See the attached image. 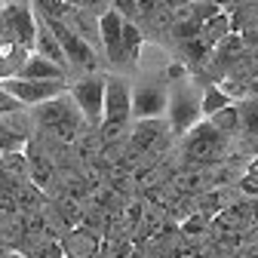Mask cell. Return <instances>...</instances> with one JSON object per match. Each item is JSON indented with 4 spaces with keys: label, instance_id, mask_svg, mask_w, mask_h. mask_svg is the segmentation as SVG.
Listing matches in <instances>:
<instances>
[{
    "label": "cell",
    "instance_id": "3",
    "mask_svg": "<svg viewBox=\"0 0 258 258\" xmlns=\"http://www.w3.org/2000/svg\"><path fill=\"white\" fill-rule=\"evenodd\" d=\"M133 120L129 114V80L126 77H108L105 80V105H102V129L108 139H117L126 123Z\"/></svg>",
    "mask_w": 258,
    "mask_h": 258
},
{
    "label": "cell",
    "instance_id": "11",
    "mask_svg": "<svg viewBox=\"0 0 258 258\" xmlns=\"http://www.w3.org/2000/svg\"><path fill=\"white\" fill-rule=\"evenodd\" d=\"M4 10H7V16H10L16 43H19L25 52H34V40H37V19H34V10L25 7V4H4Z\"/></svg>",
    "mask_w": 258,
    "mask_h": 258
},
{
    "label": "cell",
    "instance_id": "20",
    "mask_svg": "<svg viewBox=\"0 0 258 258\" xmlns=\"http://www.w3.org/2000/svg\"><path fill=\"white\" fill-rule=\"evenodd\" d=\"M237 111H240V129L246 136H255L258 133V114H255V102L252 99H246V102H240L237 105Z\"/></svg>",
    "mask_w": 258,
    "mask_h": 258
},
{
    "label": "cell",
    "instance_id": "21",
    "mask_svg": "<svg viewBox=\"0 0 258 258\" xmlns=\"http://www.w3.org/2000/svg\"><path fill=\"white\" fill-rule=\"evenodd\" d=\"M181 49L187 52V61H190V64H203V61L212 55V49H209V46H203L197 37H194V40H184V43H181Z\"/></svg>",
    "mask_w": 258,
    "mask_h": 258
},
{
    "label": "cell",
    "instance_id": "23",
    "mask_svg": "<svg viewBox=\"0 0 258 258\" xmlns=\"http://www.w3.org/2000/svg\"><path fill=\"white\" fill-rule=\"evenodd\" d=\"M0 166H4L7 172H16V175H25L28 172V160L19 154H0Z\"/></svg>",
    "mask_w": 258,
    "mask_h": 258
},
{
    "label": "cell",
    "instance_id": "10",
    "mask_svg": "<svg viewBox=\"0 0 258 258\" xmlns=\"http://www.w3.org/2000/svg\"><path fill=\"white\" fill-rule=\"evenodd\" d=\"M31 120L22 111L0 114V154H19L31 142Z\"/></svg>",
    "mask_w": 258,
    "mask_h": 258
},
{
    "label": "cell",
    "instance_id": "17",
    "mask_svg": "<svg viewBox=\"0 0 258 258\" xmlns=\"http://www.w3.org/2000/svg\"><path fill=\"white\" fill-rule=\"evenodd\" d=\"M123 58L126 61H139V52H142V28L136 25V22H126L123 19Z\"/></svg>",
    "mask_w": 258,
    "mask_h": 258
},
{
    "label": "cell",
    "instance_id": "7",
    "mask_svg": "<svg viewBox=\"0 0 258 258\" xmlns=\"http://www.w3.org/2000/svg\"><path fill=\"white\" fill-rule=\"evenodd\" d=\"M105 74H86L80 77L77 83L68 86V95H71V102L77 105L83 123L89 126H99L102 123V105H105Z\"/></svg>",
    "mask_w": 258,
    "mask_h": 258
},
{
    "label": "cell",
    "instance_id": "8",
    "mask_svg": "<svg viewBox=\"0 0 258 258\" xmlns=\"http://www.w3.org/2000/svg\"><path fill=\"white\" fill-rule=\"evenodd\" d=\"M4 92H10L16 102H22V108H34V105H43L55 95L68 92V77L64 80H0Z\"/></svg>",
    "mask_w": 258,
    "mask_h": 258
},
{
    "label": "cell",
    "instance_id": "14",
    "mask_svg": "<svg viewBox=\"0 0 258 258\" xmlns=\"http://www.w3.org/2000/svg\"><path fill=\"white\" fill-rule=\"evenodd\" d=\"M37 19V16H34ZM34 52L37 55H43V58H49L52 64H58L61 71H68V58H64V52H61V46H58V40L52 37V31L37 19V40H34Z\"/></svg>",
    "mask_w": 258,
    "mask_h": 258
},
{
    "label": "cell",
    "instance_id": "15",
    "mask_svg": "<svg viewBox=\"0 0 258 258\" xmlns=\"http://www.w3.org/2000/svg\"><path fill=\"white\" fill-rule=\"evenodd\" d=\"M231 31V19H228V13H215L212 19H206L203 25H200V34H197V40L203 43V46H215L224 34Z\"/></svg>",
    "mask_w": 258,
    "mask_h": 258
},
{
    "label": "cell",
    "instance_id": "12",
    "mask_svg": "<svg viewBox=\"0 0 258 258\" xmlns=\"http://www.w3.org/2000/svg\"><path fill=\"white\" fill-rule=\"evenodd\" d=\"M120 28H123V19L114 10L99 16V40L108 52V61H114V64H126V58H123V31Z\"/></svg>",
    "mask_w": 258,
    "mask_h": 258
},
{
    "label": "cell",
    "instance_id": "28",
    "mask_svg": "<svg viewBox=\"0 0 258 258\" xmlns=\"http://www.w3.org/2000/svg\"><path fill=\"white\" fill-rule=\"evenodd\" d=\"M0 7H4V0H0Z\"/></svg>",
    "mask_w": 258,
    "mask_h": 258
},
{
    "label": "cell",
    "instance_id": "25",
    "mask_svg": "<svg viewBox=\"0 0 258 258\" xmlns=\"http://www.w3.org/2000/svg\"><path fill=\"white\" fill-rule=\"evenodd\" d=\"M240 187H243V194H246V197H255V190H258V187H255V172H252V169H249V172L243 175Z\"/></svg>",
    "mask_w": 258,
    "mask_h": 258
},
{
    "label": "cell",
    "instance_id": "13",
    "mask_svg": "<svg viewBox=\"0 0 258 258\" xmlns=\"http://www.w3.org/2000/svg\"><path fill=\"white\" fill-rule=\"evenodd\" d=\"M64 74L68 71H61L58 64H52L49 58H43L37 52H28V58L19 64V71H16V80H64Z\"/></svg>",
    "mask_w": 258,
    "mask_h": 258
},
{
    "label": "cell",
    "instance_id": "4",
    "mask_svg": "<svg viewBox=\"0 0 258 258\" xmlns=\"http://www.w3.org/2000/svg\"><path fill=\"white\" fill-rule=\"evenodd\" d=\"M166 95L169 83L163 77H145L142 83L129 86V114L136 120H151L166 114Z\"/></svg>",
    "mask_w": 258,
    "mask_h": 258
},
{
    "label": "cell",
    "instance_id": "27",
    "mask_svg": "<svg viewBox=\"0 0 258 258\" xmlns=\"http://www.w3.org/2000/svg\"><path fill=\"white\" fill-rule=\"evenodd\" d=\"M0 258H13V252H10V249H7L4 243H0Z\"/></svg>",
    "mask_w": 258,
    "mask_h": 258
},
{
    "label": "cell",
    "instance_id": "19",
    "mask_svg": "<svg viewBox=\"0 0 258 258\" xmlns=\"http://www.w3.org/2000/svg\"><path fill=\"white\" fill-rule=\"evenodd\" d=\"M77 7L71 0H34V13L43 19H68Z\"/></svg>",
    "mask_w": 258,
    "mask_h": 258
},
{
    "label": "cell",
    "instance_id": "1",
    "mask_svg": "<svg viewBox=\"0 0 258 258\" xmlns=\"http://www.w3.org/2000/svg\"><path fill=\"white\" fill-rule=\"evenodd\" d=\"M166 123H169V133L184 136L187 129L197 123L200 114V89L194 80H172L169 83V95H166Z\"/></svg>",
    "mask_w": 258,
    "mask_h": 258
},
{
    "label": "cell",
    "instance_id": "16",
    "mask_svg": "<svg viewBox=\"0 0 258 258\" xmlns=\"http://www.w3.org/2000/svg\"><path fill=\"white\" fill-rule=\"evenodd\" d=\"M218 133L224 136V139H234L237 133H240V111H237V102H231V105H224L221 111H215L212 117H206Z\"/></svg>",
    "mask_w": 258,
    "mask_h": 258
},
{
    "label": "cell",
    "instance_id": "2",
    "mask_svg": "<svg viewBox=\"0 0 258 258\" xmlns=\"http://www.w3.org/2000/svg\"><path fill=\"white\" fill-rule=\"evenodd\" d=\"M34 123L49 129V133H55V136H61V139H71L74 129L83 123V117H80L77 105L71 102V95L61 92V95H55V99H49L43 105H34Z\"/></svg>",
    "mask_w": 258,
    "mask_h": 258
},
{
    "label": "cell",
    "instance_id": "26",
    "mask_svg": "<svg viewBox=\"0 0 258 258\" xmlns=\"http://www.w3.org/2000/svg\"><path fill=\"white\" fill-rule=\"evenodd\" d=\"M169 77H172V80H181V77H184V68H181V64H172V68H169Z\"/></svg>",
    "mask_w": 258,
    "mask_h": 258
},
{
    "label": "cell",
    "instance_id": "6",
    "mask_svg": "<svg viewBox=\"0 0 258 258\" xmlns=\"http://www.w3.org/2000/svg\"><path fill=\"white\" fill-rule=\"evenodd\" d=\"M228 145H231V139H224L209 120H197L184 133V154L190 160H197V163L218 160L224 151H228Z\"/></svg>",
    "mask_w": 258,
    "mask_h": 258
},
{
    "label": "cell",
    "instance_id": "5",
    "mask_svg": "<svg viewBox=\"0 0 258 258\" xmlns=\"http://www.w3.org/2000/svg\"><path fill=\"white\" fill-rule=\"evenodd\" d=\"M37 16V13H34ZM49 31H52V37L58 40V46H61V52H64V58H68V68L74 64V68H86V71H92L95 64H99V58H95V49L77 34V31L64 22V19H43V16H37Z\"/></svg>",
    "mask_w": 258,
    "mask_h": 258
},
{
    "label": "cell",
    "instance_id": "24",
    "mask_svg": "<svg viewBox=\"0 0 258 258\" xmlns=\"http://www.w3.org/2000/svg\"><path fill=\"white\" fill-rule=\"evenodd\" d=\"M13 111H25L22 102H16L10 92H4V86H0V114H13Z\"/></svg>",
    "mask_w": 258,
    "mask_h": 258
},
{
    "label": "cell",
    "instance_id": "9",
    "mask_svg": "<svg viewBox=\"0 0 258 258\" xmlns=\"http://www.w3.org/2000/svg\"><path fill=\"white\" fill-rule=\"evenodd\" d=\"M169 123L163 117H151V120H136V133H133V148L139 154H160L169 148Z\"/></svg>",
    "mask_w": 258,
    "mask_h": 258
},
{
    "label": "cell",
    "instance_id": "22",
    "mask_svg": "<svg viewBox=\"0 0 258 258\" xmlns=\"http://www.w3.org/2000/svg\"><path fill=\"white\" fill-rule=\"evenodd\" d=\"M28 169L31 175H34V184H46L49 181V166H46V160L43 157H34V154H28Z\"/></svg>",
    "mask_w": 258,
    "mask_h": 258
},
{
    "label": "cell",
    "instance_id": "18",
    "mask_svg": "<svg viewBox=\"0 0 258 258\" xmlns=\"http://www.w3.org/2000/svg\"><path fill=\"white\" fill-rule=\"evenodd\" d=\"M224 105H231V99L221 92V86L206 83V89L200 92V114H203V117H212V114H215V111H221Z\"/></svg>",
    "mask_w": 258,
    "mask_h": 258
}]
</instances>
